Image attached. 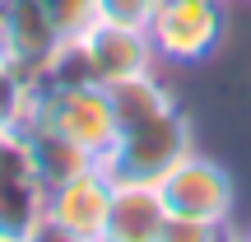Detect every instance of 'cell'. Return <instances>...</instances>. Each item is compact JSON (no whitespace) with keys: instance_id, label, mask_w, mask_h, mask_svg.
I'll list each match as a JSON object with an SVG mask.
<instances>
[{"instance_id":"6da1fadb","label":"cell","mask_w":251,"mask_h":242,"mask_svg":"<svg viewBox=\"0 0 251 242\" xmlns=\"http://www.w3.org/2000/svg\"><path fill=\"white\" fill-rule=\"evenodd\" d=\"M186 149H196V144H191V117L177 103V108L158 112V117L121 126L117 144H112L98 163L107 168L112 182H158Z\"/></svg>"},{"instance_id":"7a4b0ae2","label":"cell","mask_w":251,"mask_h":242,"mask_svg":"<svg viewBox=\"0 0 251 242\" xmlns=\"http://www.w3.org/2000/svg\"><path fill=\"white\" fill-rule=\"evenodd\" d=\"M158 196H163V205H168V215L209 224V228H219V233L228 228L233 205H237L233 172H228L219 159L200 154V149H186V154H181V159L158 177Z\"/></svg>"},{"instance_id":"3957f363","label":"cell","mask_w":251,"mask_h":242,"mask_svg":"<svg viewBox=\"0 0 251 242\" xmlns=\"http://www.w3.org/2000/svg\"><path fill=\"white\" fill-rule=\"evenodd\" d=\"M33 117L56 126L89 159H102L117 144V112L102 84H37Z\"/></svg>"},{"instance_id":"277c9868","label":"cell","mask_w":251,"mask_h":242,"mask_svg":"<svg viewBox=\"0 0 251 242\" xmlns=\"http://www.w3.org/2000/svg\"><path fill=\"white\" fill-rule=\"evenodd\" d=\"M224 28V0H158L149 19V42L163 65H200L219 52Z\"/></svg>"},{"instance_id":"5b68a950","label":"cell","mask_w":251,"mask_h":242,"mask_svg":"<svg viewBox=\"0 0 251 242\" xmlns=\"http://www.w3.org/2000/svg\"><path fill=\"white\" fill-rule=\"evenodd\" d=\"M112 191H117V182L107 177V168H102V163H89L84 172L56 182V187L47 191V238L107 242Z\"/></svg>"},{"instance_id":"8992f818","label":"cell","mask_w":251,"mask_h":242,"mask_svg":"<svg viewBox=\"0 0 251 242\" xmlns=\"http://www.w3.org/2000/svg\"><path fill=\"white\" fill-rule=\"evenodd\" d=\"M0 238H47V187L28 159L24 131L0 135Z\"/></svg>"},{"instance_id":"52a82bcc","label":"cell","mask_w":251,"mask_h":242,"mask_svg":"<svg viewBox=\"0 0 251 242\" xmlns=\"http://www.w3.org/2000/svg\"><path fill=\"white\" fill-rule=\"evenodd\" d=\"M84 42V56H89V70H93V84H117V80H130V75H144V70H158V52L149 42V28H130V24H89L79 33Z\"/></svg>"},{"instance_id":"ba28073f","label":"cell","mask_w":251,"mask_h":242,"mask_svg":"<svg viewBox=\"0 0 251 242\" xmlns=\"http://www.w3.org/2000/svg\"><path fill=\"white\" fill-rule=\"evenodd\" d=\"M61 47V33L42 14L37 0H0V56L24 65L28 75H42L51 52Z\"/></svg>"},{"instance_id":"9c48e42d","label":"cell","mask_w":251,"mask_h":242,"mask_svg":"<svg viewBox=\"0 0 251 242\" xmlns=\"http://www.w3.org/2000/svg\"><path fill=\"white\" fill-rule=\"evenodd\" d=\"M163 224H168V205L158 196V182H117L107 242H158Z\"/></svg>"},{"instance_id":"30bf717a","label":"cell","mask_w":251,"mask_h":242,"mask_svg":"<svg viewBox=\"0 0 251 242\" xmlns=\"http://www.w3.org/2000/svg\"><path fill=\"white\" fill-rule=\"evenodd\" d=\"M24 144H28V159H33V168H37V177H42L47 191H51L56 182L75 177V172H84L89 163H98V159H89L75 140H65L56 126H47L37 117H28V126H24Z\"/></svg>"},{"instance_id":"8fae6325","label":"cell","mask_w":251,"mask_h":242,"mask_svg":"<svg viewBox=\"0 0 251 242\" xmlns=\"http://www.w3.org/2000/svg\"><path fill=\"white\" fill-rule=\"evenodd\" d=\"M107 98H112V112H117V131L177 108V93L158 80V70H144V75H130V80L107 84Z\"/></svg>"},{"instance_id":"7c38bea8","label":"cell","mask_w":251,"mask_h":242,"mask_svg":"<svg viewBox=\"0 0 251 242\" xmlns=\"http://www.w3.org/2000/svg\"><path fill=\"white\" fill-rule=\"evenodd\" d=\"M37 103V75H28L24 65L0 56V135L5 131H24Z\"/></svg>"},{"instance_id":"4fadbf2b","label":"cell","mask_w":251,"mask_h":242,"mask_svg":"<svg viewBox=\"0 0 251 242\" xmlns=\"http://www.w3.org/2000/svg\"><path fill=\"white\" fill-rule=\"evenodd\" d=\"M37 5L61 37H79L89 24H98V0H37Z\"/></svg>"},{"instance_id":"5bb4252c","label":"cell","mask_w":251,"mask_h":242,"mask_svg":"<svg viewBox=\"0 0 251 242\" xmlns=\"http://www.w3.org/2000/svg\"><path fill=\"white\" fill-rule=\"evenodd\" d=\"M158 0H98V19L107 24H130V28H149Z\"/></svg>"},{"instance_id":"9a60e30c","label":"cell","mask_w":251,"mask_h":242,"mask_svg":"<svg viewBox=\"0 0 251 242\" xmlns=\"http://www.w3.org/2000/svg\"><path fill=\"white\" fill-rule=\"evenodd\" d=\"M209 238H219V228L196 224V219H181V215H168V224H163V238H158V242H209Z\"/></svg>"}]
</instances>
